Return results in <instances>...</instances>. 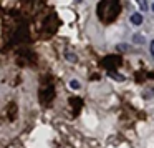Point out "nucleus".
Returning a JSON list of instances; mask_svg holds the SVG:
<instances>
[{
  "mask_svg": "<svg viewBox=\"0 0 154 148\" xmlns=\"http://www.w3.org/2000/svg\"><path fill=\"white\" fill-rule=\"evenodd\" d=\"M151 10H152V12H154V4H152V5H151Z\"/></svg>",
  "mask_w": 154,
  "mask_h": 148,
  "instance_id": "nucleus-9",
  "label": "nucleus"
},
{
  "mask_svg": "<svg viewBox=\"0 0 154 148\" xmlns=\"http://www.w3.org/2000/svg\"><path fill=\"white\" fill-rule=\"evenodd\" d=\"M65 57H66V60L70 63H76V60H78L76 53H73V52H65Z\"/></svg>",
  "mask_w": 154,
  "mask_h": 148,
  "instance_id": "nucleus-2",
  "label": "nucleus"
},
{
  "mask_svg": "<svg viewBox=\"0 0 154 148\" xmlns=\"http://www.w3.org/2000/svg\"><path fill=\"white\" fill-rule=\"evenodd\" d=\"M78 2H81V0H78Z\"/></svg>",
  "mask_w": 154,
  "mask_h": 148,
  "instance_id": "nucleus-10",
  "label": "nucleus"
},
{
  "mask_svg": "<svg viewBox=\"0 0 154 148\" xmlns=\"http://www.w3.org/2000/svg\"><path fill=\"white\" fill-rule=\"evenodd\" d=\"M118 48H119V50H128L126 43H119V47H118Z\"/></svg>",
  "mask_w": 154,
  "mask_h": 148,
  "instance_id": "nucleus-8",
  "label": "nucleus"
},
{
  "mask_svg": "<svg viewBox=\"0 0 154 148\" xmlns=\"http://www.w3.org/2000/svg\"><path fill=\"white\" fill-rule=\"evenodd\" d=\"M149 50H151V55L154 57V40L151 42V47H149Z\"/></svg>",
  "mask_w": 154,
  "mask_h": 148,
  "instance_id": "nucleus-7",
  "label": "nucleus"
},
{
  "mask_svg": "<svg viewBox=\"0 0 154 148\" xmlns=\"http://www.w3.org/2000/svg\"><path fill=\"white\" fill-rule=\"evenodd\" d=\"M133 40L136 42V43H141V42H144V37H141V35H134Z\"/></svg>",
  "mask_w": 154,
  "mask_h": 148,
  "instance_id": "nucleus-5",
  "label": "nucleus"
},
{
  "mask_svg": "<svg viewBox=\"0 0 154 148\" xmlns=\"http://www.w3.org/2000/svg\"><path fill=\"white\" fill-rule=\"evenodd\" d=\"M129 20H131V24H133V25H136V27H139V25L143 24V15H141L139 12H134V14H131Z\"/></svg>",
  "mask_w": 154,
  "mask_h": 148,
  "instance_id": "nucleus-1",
  "label": "nucleus"
},
{
  "mask_svg": "<svg viewBox=\"0 0 154 148\" xmlns=\"http://www.w3.org/2000/svg\"><path fill=\"white\" fill-rule=\"evenodd\" d=\"M108 75H109V77H113V78H116V80H124L123 75H116V73H111V72H109Z\"/></svg>",
  "mask_w": 154,
  "mask_h": 148,
  "instance_id": "nucleus-6",
  "label": "nucleus"
},
{
  "mask_svg": "<svg viewBox=\"0 0 154 148\" xmlns=\"http://www.w3.org/2000/svg\"><path fill=\"white\" fill-rule=\"evenodd\" d=\"M70 88H73V90H80L81 83L76 80V78H73V80H70Z\"/></svg>",
  "mask_w": 154,
  "mask_h": 148,
  "instance_id": "nucleus-4",
  "label": "nucleus"
},
{
  "mask_svg": "<svg viewBox=\"0 0 154 148\" xmlns=\"http://www.w3.org/2000/svg\"><path fill=\"white\" fill-rule=\"evenodd\" d=\"M137 2V7H139L141 12H146L147 8H149V5H147V0H136Z\"/></svg>",
  "mask_w": 154,
  "mask_h": 148,
  "instance_id": "nucleus-3",
  "label": "nucleus"
}]
</instances>
